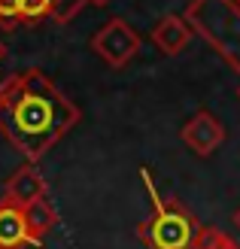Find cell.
<instances>
[{
	"instance_id": "obj_1",
	"label": "cell",
	"mask_w": 240,
	"mask_h": 249,
	"mask_svg": "<svg viewBox=\"0 0 240 249\" xmlns=\"http://www.w3.org/2000/svg\"><path fill=\"white\" fill-rule=\"evenodd\" d=\"M82 119L43 70H21L0 82V134L12 149L37 161Z\"/></svg>"
},
{
	"instance_id": "obj_2",
	"label": "cell",
	"mask_w": 240,
	"mask_h": 249,
	"mask_svg": "<svg viewBox=\"0 0 240 249\" xmlns=\"http://www.w3.org/2000/svg\"><path fill=\"white\" fill-rule=\"evenodd\" d=\"M140 179L149 195V216L137 225V234L149 249H198V240L204 234V225L192 216V210L183 207L173 195L161 192V185L146 167Z\"/></svg>"
},
{
	"instance_id": "obj_3",
	"label": "cell",
	"mask_w": 240,
	"mask_h": 249,
	"mask_svg": "<svg viewBox=\"0 0 240 249\" xmlns=\"http://www.w3.org/2000/svg\"><path fill=\"white\" fill-rule=\"evenodd\" d=\"M185 21L240 73V0H192L185 6Z\"/></svg>"
},
{
	"instance_id": "obj_4",
	"label": "cell",
	"mask_w": 240,
	"mask_h": 249,
	"mask_svg": "<svg viewBox=\"0 0 240 249\" xmlns=\"http://www.w3.org/2000/svg\"><path fill=\"white\" fill-rule=\"evenodd\" d=\"M92 52L104 61L107 67L122 70L137 52H140V36H137V31L131 28L128 21L110 18L104 28L92 36Z\"/></svg>"
},
{
	"instance_id": "obj_5",
	"label": "cell",
	"mask_w": 240,
	"mask_h": 249,
	"mask_svg": "<svg viewBox=\"0 0 240 249\" xmlns=\"http://www.w3.org/2000/svg\"><path fill=\"white\" fill-rule=\"evenodd\" d=\"M180 137H183V143L192 149L195 155L210 158V155L225 143V124L213 116L210 109H198V113L183 124Z\"/></svg>"
},
{
	"instance_id": "obj_6",
	"label": "cell",
	"mask_w": 240,
	"mask_h": 249,
	"mask_svg": "<svg viewBox=\"0 0 240 249\" xmlns=\"http://www.w3.org/2000/svg\"><path fill=\"white\" fill-rule=\"evenodd\" d=\"M43 197H46V179H43V173L37 170L34 164H21L3 182V201L16 204L21 210L37 204V201H43Z\"/></svg>"
},
{
	"instance_id": "obj_7",
	"label": "cell",
	"mask_w": 240,
	"mask_h": 249,
	"mask_svg": "<svg viewBox=\"0 0 240 249\" xmlns=\"http://www.w3.org/2000/svg\"><path fill=\"white\" fill-rule=\"evenodd\" d=\"M192 24L185 21V16H176V12H170V16H164L155 28H152V34H149V40L155 43V49L158 52H164V55H180L183 49L192 43Z\"/></svg>"
},
{
	"instance_id": "obj_8",
	"label": "cell",
	"mask_w": 240,
	"mask_h": 249,
	"mask_svg": "<svg viewBox=\"0 0 240 249\" xmlns=\"http://www.w3.org/2000/svg\"><path fill=\"white\" fill-rule=\"evenodd\" d=\"M28 246H37V240L28 228L24 210L9 201H0V249H28Z\"/></svg>"
},
{
	"instance_id": "obj_9",
	"label": "cell",
	"mask_w": 240,
	"mask_h": 249,
	"mask_svg": "<svg viewBox=\"0 0 240 249\" xmlns=\"http://www.w3.org/2000/svg\"><path fill=\"white\" fill-rule=\"evenodd\" d=\"M24 219H28V228L34 234L37 246H40L46 234L58 225V213H55V207L49 204V197H43V201H37L31 207H24Z\"/></svg>"
},
{
	"instance_id": "obj_10",
	"label": "cell",
	"mask_w": 240,
	"mask_h": 249,
	"mask_svg": "<svg viewBox=\"0 0 240 249\" xmlns=\"http://www.w3.org/2000/svg\"><path fill=\"white\" fill-rule=\"evenodd\" d=\"M61 0H21V21H40L58 16Z\"/></svg>"
},
{
	"instance_id": "obj_11",
	"label": "cell",
	"mask_w": 240,
	"mask_h": 249,
	"mask_svg": "<svg viewBox=\"0 0 240 249\" xmlns=\"http://www.w3.org/2000/svg\"><path fill=\"white\" fill-rule=\"evenodd\" d=\"M198 249H240L228 234H222L219 228H204V234H201L198 240Z\"/></svg>"
},
{
	"instance_id": "obj_12",
	"label": "cell",
	"mask_w": 240,
	"mask_h": 249,
	"mask_svg": "<svg viewBox=\"0 0 240 249\" xmlns=\"http://www.w3.org/2000/svg\"><path fill=\"white\" fill-rule=\"evenodd\" d=\"M21 21V0H0V24Z\"/></svg>"
},
{
	"instance_id": "obj_13",
	"label": "cell",
	"mask_w": 240,
	"mask_h": 249,
	"mask_svg": "<svg viewBox=\"0 0 240 249\" xmlns=\"http://www.w3.org/2000/svg\"><path fill=\"white\" fill-rule=\"evenodd\" d=\"M79 3H92V6H107L110 0H79Z\"/></svg>"
},
{
	"instance_id": "obj_14",
	"label": "cell",
	"mask_w": 240,
	"mask_h": 249,
	"mask_svg": "<svg viewBox=\"0 0 240 249\" xmlns=\"http://www.w3.org/2000/svg\"><path fill=\"white\" fill-rule=\"evenodd\" d=\"M3 58H6V46L0 43V64H3Z\"/></svg>"
},
{
	"instance_id": "obj_15",
	"label": "cell",
	"mask_w": 240,
	"mask_h": 249,
	"mask_svg": "<svg viewBox=\"0 0 240 249\" xmlns=\"http://www.w3.org/2000/svg\"><path fill=\"white\" fill-rule=\"evenodd\" d=\"M234 225L240 228V210H237V213H234Z\"/></svg>"
},
{
	"instance_id": "obj_16",
	"label": "cell",
	"mask_w": 240,
	"mask_h": 249,
	"mask_svg": "<svg viewBox=\"0 0 240 249\" xmlns=\"http://www.w3.org/2000/svg\"><path fill=\"white\" fill-rule=\"evenodd\" d=\"M237 97H240V89H237Z\"/></svg>"
}]
</instances>
